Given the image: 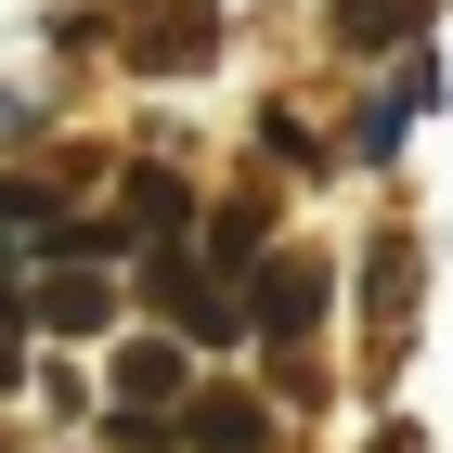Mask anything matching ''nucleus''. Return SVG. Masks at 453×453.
Here are the masks:
<instances>
[{
  "label": "nucleus",
  "mask_w": 453,
  "mask_h": 453,
  "mask_svg": "<svg viewBox=\"0 0 453 453\" xmlns=\"http://www.w3.org/2000/svg\"><path fill=\"white\" fill-rule=\"evenodd\" d=\"M181 441L195 453H273V402H246V388H181Z\"/></svg>",
  "instance_id": "obj_4"
},
{
  "label": "nucleus",
  "mask_w": 453,
  "mask_h": 453,
  "mask_svg": "<svg viewBox=\"0 0 453 453\" xmlns=\"http://www.w3.org/2000/svg\"><path fill=\"white\" fill-rule=\"evenodd\" d=\"M427 27V0H337V39L349 52H388V39H415Z\"/></svg>",
  "instance_id": "obj_7"
},
{
  "label": "nucleus",
  "mask_w": 453,
  "mask_h": 453,
  "mask_svg": "<svg viewBox=\"0 0 453 453\" xmlns=\"http://www.w3.org/2000/svg\"><path fill=\"white\" fill-rule=\"evenodd\" d=\"M208 52H220V13H208V0H156V13H142V39H130L142 78H181V65H208Z\"/></svg>",
  "instance_id": "obj_3"
},
{
  "label": "nucleus",
  "mask_w": 453,
  "mask_h": 453,
  "mask_svg": "<svg viewBox=\"0 0 453 453\" xmlns=\"http://www.w3.org/2000/svg\"><path fill=\"white\" fill-rule=\"evenodd\" d=\"M376 453H415V427H388V441H376Z\"/></svg>",
  "instance_id": "obj_8"
},
{
  "label": "nucleus",
  "mask_w": 453,
  "mask_h": 453,
  "mask_svg": "<svg viewBox=\"0 0 453 453\" xmlns=\"http://www.w3.org/2000/svg\"><path fill=\"white\" fill-rule=\"evenodd\" d=\"M324 259H246V337H273V349H298L324 324Z\"/></svg>",
  "instance_id": "obj_2"
},
{
  "label": "nucleus",
  "mask_w": 453,
  "mask_h": 453,
  "mask_svg": "<svg viewBox=\"0 0 453 453\" xmlns=\"http://www.w3.org/2000/svg\"><path fill=\"white\" fill-rule=\"evenodd\" d=\"M27 324H52V337H104V324H117V285H104V273H52Z\"/></svg>",
  "instance_id": "obj_6"
},
{
  "label": "nucleus",
  "mask_w": 453,
  "mask_h": 453,
  "mask_svg": "<svg viewBox=\"0 0 453 453\" xmlns=\"http://www.w3.org/2000/svg\"><path fill=\"white\" fill-rule=\"evenodd\" d=\"M181 388H195V363H181L169 337H130V349H117V415H130V427H156Z\"/></svg>",
  "instance_id": "obj_5"
},
{
  "label": "nucleus",
  "mask_w": 453,
  "mask_h": 453,
  "mask_svg": "<svg viewBox=\"0 0 453 453\" xmlns=\"http://www.w3.org/2000/svg\"><path fill=\"white\" fill-rule=\"evenodd\" d=\"M156 311L195 349H220V337H246V285L220 273V259H195V246H156Z\"/></svg>",
  "instance_id": "obj_1"
}]
</instances>
